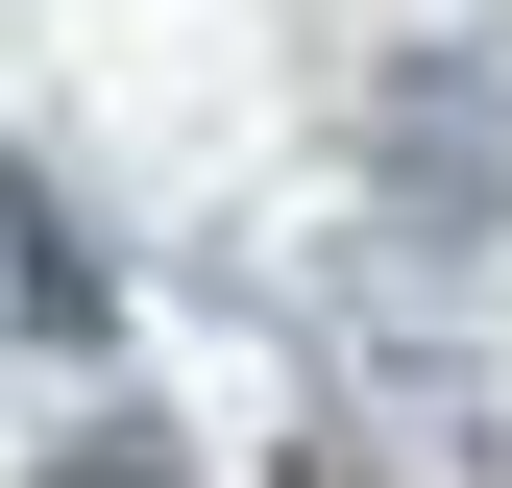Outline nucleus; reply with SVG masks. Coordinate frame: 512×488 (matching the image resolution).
Segmentation results:
<instances>
[{"mask_svg":"<svg viewBox=\"0 0 512 488\" xmlns=\"http://www.w3.org/2000/svg\"><path fill=\"white\" fill-rule=\"evenodd\" d=\"M366 171H391V220H415V244H488V220H512V74H488V49H391Z\"/></svg>","mask_w":512,"mask_h":488,"instance_id":"nucleus-1","label":"nucleus"},{"mask_svg":"<svg viewBox=\"0 0 512 488\" xmlns=\"http://www.w3.org/2000/svg\"><path fill=\"white\" fill-rule=\"evenodd\" d=\"M269 488H391V464H366V440H293V464H269Z\"/></svg>","mask_w":512,"mask_h":488,"instance_id":"nucleus-4","label":"nucleus"},{"mask_svg":"<svg viewBox=\"0 0 512 488\" xmlns=\"http://www.w3.org/2000/svg\"><path fill=\"white\" fill-rule=\"evenodd\" d=\"M49 488H196V464H171V415H122V440H74Z\"/></svg>","mask_w":512,"mask_h":488,"instance_id":"nucleus-3","label":"nucleus"},{"mask_svg":"<svg viewBox=\"0 0 512 488\" xmlns=\"http://www.w3.org/2000/svg\"><path fill=\"white\" fill-rule=\"evenodd\" d=\"M0 318H25V342H98V318H122V293L74 269V220H49V171H25V147H0Z\"/></svg>","mask_w":512,"mask_h":488,"instance_id":"nucleus-2","label":"nucleus"}]
</instances>
